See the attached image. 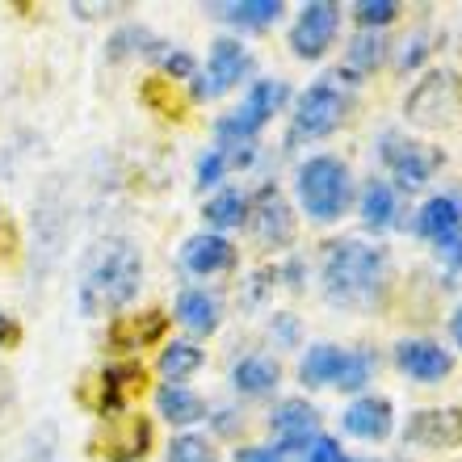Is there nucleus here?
I'll return each mask as SVG.
<instances>
[{
	"label": "nucleus",
	"instance_id": "f257e3e1",
	"mask_svg": "<svg viewBox=\"0 0 462 462\" xmlns=\"http://www.w3.org/2000/svg\"><path fill=\"white\" fill-rule=\"evenodd\" d=\"M139 286H143V256H139V248L126 240H110L93 256L85 278H80V294H76L80 316L88 319L118 316L122 307L139 294Z\"/></svg>",
	"mask_w": 462,
	"mask_h": 462
},
{
	"label": "nucleus",
	"instance_id": "f03ea898",
	"mask_svg": "<svg viewBox=\"0 0 462 462\" xmlns=\"http://www.w3.org/2000/svg\"><path fill=\"white\" fill-rule=\"evenodd\" d=\"M387 291V256L362 240H337L324 253V294L332 307H374Z\"/></svg>",
	"mask_w": 462,
	"mask_h": 462
},
{
	"label": "nucleus",
	"instance_id": "7ed1b4c3",
	"mask_svg": "<svg viewBox=\"0 0 462 462\" xmlns=\"http://www.w3.org/2000/svg\"><path fill=\"white\" fill-rule=\"evenodd\" d=\"M299 202L316 223H337L353 202V177L337 156H311L294 172Z\"/></svg>",
	"mask_w": 462,
	"mask_h": 462
},
{
	"label": "nucleus",
	"instance_id": "20e7f679",
	"mask_svg": "<svg viewBox=\"0 0 462 462\" xmlns=\"http://www.w3.org/2000/svg\"><path fill=\"white\" fill-rule=\"evenodd\" d=\"M286 97H291V88L282 85V80H256V85L248 88V97L240 101V110H231L227 118H219V126H215L219 143L223 147L253 143V134L282 110V101Z\"/></svg>",
	"mask_w": 462,
	"mask_h": 462
},
{
	"label": "nucleus",
	"instance_id": "39448f33",
	"mask_svg": "<svg viewBox=\"0 0 462 462\" xmlns=\"http://www.w3.org/2000/svg\"><path fill=\"white\" fill-rule=\"evenodd\" d=\"M403 114H408V122L425 126V131L450 126V122L462 114V80L454 72H429L425 80L408 93Z\"/></svg>",
	"mask_w": 462,
	"mask_h": 462
},
{
	"label": "nucleus",
	"instance_id": "423d86ee",
	"mask_svg": "<svg viewBox=\"0 0 462 462\" xmlns=\"http://www.w3.org/2000/svg\"><path fill=\"white\" fill-rule=\"evenodd\" d=\"M332 80H337V76H324V80H316V85L299 97L294 122H291V143H299V139H324V134H332L341 126L349 101H345V93L332 85Z\"/></svg>",
	"mask_w": 462,
	"mask_h": 462
},
{
	"label": "nucleus",
	"instance_id": "0eeeda50",
	"mask_svg": "<svg viewBox=\"0 0 462 462\" xmlns=\"http://www.w3.org/2000/svg\"><path fill=\"white\" fill-rule=\"evenodd\" d=\"M88 446L106 462H139L152 450V420L143 412H122L114 420H106V429Z\"/></svg>",
	"mask_w": 462,
	"mask_h": 462
},
{
	"label": "nucleus",
	"instance_id": "6e6552de",
	"mask_svg": "<svg viewBox=\"0 0 462 462\" xmlns=\"http://www.w3.org/2000/svg\"><path fill=\"white\" fill-rule=\"evenodd\" d=\"M337 25H341V9L332 0H311V5H303V13H299V22L291 30V51L299 60H319L332 47Z\"/></svg>",
	"mask_w": 462,
	"mask_h": 462
},
{
	"label": "nucleus",
	"instance_id": "1a4fd4ad",
	"mask_svg": "<svg viewBox=\"0 0 462 462\" xmlns=\"http://www.w3.org/2000/svg\"><path fill=\"white\" fill-rule=\"evenodd\" d=\"M143 391V365L139 362H122V365H106L93 383L85 387V400L97 408L101 416H122L126 400Z\"/></svg>",
	"mask_w": 462,
	"mask_h": 462
},
{
	"label": "nucleus",
	"instance_id": "9d476101",
	"mask_svg": "<svg viewBox=\"0 0 462 462\" xmlns=\"http://www.w3.org/2000/svg\"><path fill=\"white\" fill-rule=\"evenodd\" d=\"M269 433L278 454H299L319 438V412L307 400H282L269 416Z\"/></svg>",
	"mask_w": 462,
	"mask_h": 462
},
{
	"label": "nucleus",
	"instance_id": "9b49d317",
	"mask_svg": "<svg viewBox=\"0 0 462 462\" xmlns=\"http://www.w3.org/2000/svg\"><path fill=\"white\" fill-rule=\"evenodd\" d=\"M253 210V231L256 240L265 244V248H286L294 240V215H291V202L282 198L278 185H261L256 198L248 202Z\"/></svg>",
	"mask_w": 462,
	"mask_h": 462
},
{
	"label": "nucleus",
	"instance_id": "f8f14e48",
	"mask_svg": "<svg viewBox=\"0 0 462 462\" xmlns=\"http://www.w3.org/2000/svg\"><path fill=\"white\" fill-rule=\"evenodd\" d=\"M248 51L236 42V38H219L215 47H210V60H207V76H198L194 93L198 97H219L227 93L231 85H240V76L248 72Z\"/></svg>",
	"mask_w": 462,
	"mask_h": 462
},
{
	"label": "nucleus",
	"instance_id": "ddd939ff",
	"mask_svg": "<svg viewBox=\"0 0 462 462\" xmlns=\"http://www.w3.org/2000/svg\"><path fill=\"white\" fill-rule=\"evenodd\" d=\"M403 438L412 446H429V450H454L462 446V408H425L412 412Z\"/></svg>",
	"mask_w": 462,
	"mask_h": 462
},
{
	"label": "nucleus",
	"instance_id": "4468645a",
	"mask_svg": "<svg viewBox=\"0 0 462 462\" xmlns=\"http://www.w3.org/2000/svg\"><path fill=\"white\" fill-rule=\"evenodd\" d=\"M420 236L433 240L441 253H450L454 244H462V198L458 194H438L420 207V219H416Z\"/></svg>",
	"mask_w": 462,
	"mask_h": 462
},
{
	"label": "nucleus",
	"instance_id": "2eb2a0df",
	"mask_svg": "<svg viewBox=\"0 0 462 462\" xmlns=\"http://www.w3.org/2000/svg\"><path fill=\"white\" fill-rule=\"evenodd\" d=\"M383 160L391 164V172H395V181H400L403 189H420V185L429 181L433 164H438V156H429L420 143H408L400 134H387V139H383Z\"/></svg>",
	"mask_w": 462,
	"mask_h": 462
},
{
	"label": "nucleus",
	"instance_id": "dca6fc26",
	"mask_svg": "<svg viewBox=\"0 0 462 462\" xmlns=\"http://www.w3.org/2000/svg\"><path fill=\"white\" fill-rule=\"evenodd\" d=\"M181 265L198 278H210V273H223V269L236 265V244L215 236V231H202V236H189L181 248Z\"/></svg>",
	"mask_w": 462,
	"mask_h": 462
},
{
	"label": "nucleus",
	"instance_id": "f3484780",
	"mask_svg": "<svg viewBox=\"0 0 462 462\" xmlns=\"http://www.w3.org/2000/svg\"><path fill=\"white\" fill-rule=\"evenodd\" d=\"M169 332V316L152 307V311H139V316H118L110 324V345L122 353H134V349H147L156 345L160 337Z\"/></svg>",
	"mask_w": 462,
	"mask_h": 462
},
{
	"label": "nucleus",
	"instance_id": "a211bd4d",
	"mask_svg": "<svg viewBox=\"0 0 462 462\" xmlns=\"http://www.w3.org/2000/svg\"><path fill=\"white\" fill-rule=\"evenodd\" d=\"M395 362H400V370L408 378H416V383H441L454 365L450 353L433 341H403L400 349H395Z\"/></svg>",
	"mask_w": 462,
	"mask_h": 462
},
{
	"label": "nucleus",
	"instance_id": "6ab92c4d",
	"mask_svg": "<svg viewBox=\"0 0 462 462\" xmlns=\"http://www.w3.org/2000/svg\"><path fill=\"white\" fill-rule=\"evenodd\" d=\"M345 429H349L353 438H362V441H383L391 429H395L391 400H383V395H362L357 403L345 408Z\"/></svg>",
	"mask_w": 462,
	"mask_h": 462
},
{
	"label": "nucleus",
	"instance_id": "aec40b11",
	"mask_svg": "<svg viewBox=\"0 0 462 462\" xmlns=\"http://www.w3.org/2000/svg\"><path fill=\"white\" fill-rule=\"evenodd\" d=\"M215 17L219 22H231L240 25V30H265V25H273L282 17V0H231V5H215Z\"/></svg>",
	"mask_w": 462,
	"mask_h": 462
},
{
	"label": "nucleus",
	"instance_id": "412c9836",
	"mask_svg": "<svg viewBox=\"0 0 462 462\" xmlns=\"http://www.w3.org/2000/svg\"><path fill=\"white\" fill-rule=\"evenodd\" d=\"M177 319H181L189 332L207 337V332L219 328V299L207 291H185L181 299H177Z\"/></svg>",
	"mask_w": 462,
	"mask_h": 462
},
{
	"label": "nucleus",
	"instance_id": "4be33fe9",
	"mask_svg": "<svg viewBox=\"0 0 462 462\" xmlns=\"http://www.w3.org/2000/svg\"><path fill=\"white\" fill-rule=\"evenodd\" d=\"M282 378V365L273 357H244L236 370H231V383L240 395H269V391L278 387Z\"/></svg>",
	"mask_w": 462,
	"mask_h": 462
},
{
	"label": "nucleus",
	"instance_id": "5701e85b",
	"mask_svg": "<svg viewBox=\"0 0 462 462\" xmlns=\"http://www.w3.org/2000/svg\"><path fill=\"white\" fill-rule=\"evenodd\" d=\"M341 362H345V349L337 345H311L299 365V378H303L307 387H332L337 374H341Z\"/></svg>",
	"mask_w": 462,
	"mask_h": 462
},
{
	"label": "nucleus",
	"instance_id": "b1692460",
	"mask_svg": "<svg viewBox=\"0 0 462 462\" xmlns=\"http://www.w3.org/2000/svg\"><path fill=\"white\" fill-rule=\"evenodd\" d=\"M156 408H160V416H164L169 425H194V420H202V416H207V403L198 400L194 391L172 387V383L156 391Z\"/></svg>",
	"mask_w": 462,
	"mask_h": 462
},
{
	"label": "nucleus",
	"instance_id": "393cba45",
	"mask_svg": "<svg viewBox=\"0 0 462 462\" xmlns=\"http://www.w3.org/2000/svg\"><path fill=\"white\" fill-rule=\"evenodd\" d=\"M139 101H143L152 114H160V118H185V101H181V93L172 88L169 76H147L143 85H139Z\"/></svg>",
	"mask_w": 462,
	"mask_h": 462
},
{
	"label": "nucleus",
	"instance_id": "a878e982",
	"mask_svg": "<svg viewBox=\"0 0 462 462\" xmlns=\"http://www.w3.org/2000/svg\"><path fill=\"white\" fill-rule=\"evenodd\" d=\"M202 365V349H198L194 341H172V345H164L160 349V362H156V370L164 378H169L172 387L181 383V378H189Z\"/></svg>",
	"mask_w": 462,
	"mask_h": 462
},
{
	"label": "nucleus",
	"instance_id": "bb28decb",
	"mask_svg": "<svg viewBox=\"0 0 462 462\" xmlns=\"http://www.w3.org/2000/svg\"><path fill=\"white\" fill-rule=\"evenodd\" d=\"M362 223L370 231H387L395 223V194H391V185L370 181L362 189Z\"/></svg>",
	"mask_w": 462,
	"mask_h": 462
},
{
	"label": "nucleus",
	"instance_id": "cd10ccee",
	"mask_svg": "<svg viewBox=\"0 0 462 462\" xmlns=\"http://www.w3.org/2000/svg\"><path fill=\"white\" fill-rule=\"evenodd\" d=\"M244 219H248V198H244L240 189H223V194H215L207 202V223L210 227L227 231V227H240Z\"/></svg>",
	"mask_w": 462,
	"mask_h": 462
},
{
	"label": "nucleus",
	"instance_id": "c85d7f7f",
	"mask_svg": "<svg viewBox=\"0 0 462 462\" xmlns=\"http://www.w3.org/2000/svg\"><path fill=\"white\" fill-rule=\"evenodd\" d=\"M169 462H219V454L210 450L207 438L181 433V438H172V446H169Z\"/></svg>",
	"mask_w": 462,
	"mask_h": 462
},
{
	"label": "nucleus",
	"instance_id": "c756f323",
	"mask_svg": "<svg viewBox=\"0 0 462 462\" xmlns=\"http://www.w3.org/2000/svg\"><path fill=\"white\" fill-rule=\"evenodd\" d=\"M383 51H387V42H383L378 34L353 38V42H349V68H353V72H370V68H378Z\"/></svg>",
	"mask_w": 462,
	"mask_h": 462
},
{
	"label": "nucleus",
	"instance_id": "7c9ffc66",
	"mask_svg": "<svg viewBox=\"0 0 462 462\" xmlns=\"http://www.w3.org/2000/svg\"><path fill=\"white\" fill-rule=\"evenodd\" d=\"M370 383V357L365 353H345V362H341V374H337V383L332 387H341V391H357Z\"/></svg>",
	"mask_w": 462,
	"mask_h": 462
},
{
	"label": "nucleus",
	"instance_id": "2f4dec72",
	"mask_svg": "<svg viewBox=\"0 0 462 462\" xmlns=\"http://www.w3.org/2000/svg\"><path fill=\"white\" fill-rule=\"evenodd\" d=\"M353 13H357V22H362L365 30H378V25H391L400 17V5H395V0H362Z\"/></svg>",
	"mask_w": 462,
	"mask_h": 462
},
{
	"label": "nucleus",
	"instance_id": "473e14b6",
	"mask_svg": "<svg viewBox=\"0 0 462 462\" xmlns=\"http://www.w3.org/2000/svg\"><path fill=\"white\" fill-rule=\"evenodd\" d=\"M147 55H156V60L164 63V72L177 76V80H185V76H194V60H189L185 51H169L164 42H152V47H147Z\"/></svg>",
	"mask_w": 462,
	"mask_h": 462
},
{
	"label": "nucleus",
	"instance_id": "72a5a7b5",
	"mask_svg": "<svg viewBox=\"0 0 462 462\" xmlns=\"http://www.w3.org/2000/svg\"><path fill=\"white\" fill-rule=\"evenodd\" d=\"M223 172H227V156H223L219 147H215V152H207V156L198 160V189H210V185H219Z\"/></svg>",
	"mask_w": 462,
	"mask_h": 462
},
{
	"label": "nucleus",
	"instance_id": "f704fd0d",
	"mask_svg": "<svg viewBox=\"0 0 462 462\" xmlns=\"http://www.w3.org/2000/svg\"><path fill=\"white\" fill-rule=\"evenodd\" d=\"M303 454H307V462H345L341 446H337L332 438H324V433H319V438L311 441V446H307Z\"/></svg>",
	"mask_w": 462,
	"mask_h": 462
},
{
	"label": "nucleus",
	"instance_id": "c9c22d12",
	"mask_svg": "<svg viewBox=\"0 0 462 462\" xmlns=\"http://www.w3.org/2000/svg\"><path fill=\"white\" fill-rule=\"evenodd\" d=\"M131 42H147V30H139V25H131V30H122V34L110 38V55L114 60H122V55H131Z\"/></svg>",
	"mask_w": 462,
	"mask_h": 462
},
{
	"label": "nucleus",
	"instance_id": "e433bc0d",
	"mask_svg": "<svg viewBox=\"0 0 462 462\" xmlns=\"http://www.w3.org/2000/svg\"><path fill=\"white\" fill-rule=\"evenodd\" d=\"M22 462H60V454H55V433H42V441H34L30 450H25V458Z\"/></svg>",
	"mask_w": 462,
	"mask_h": 462
},
{
	"label": "nucleus",
	"instance_id": "4c0bfd02",
	"mask_svg": "<svg viewBox=\"0 0 462 462\" xmlns=\"http://www.w3.org/2000/svg\"><path fill=\"white\" fill-rule=\"evenodd\" d=\"M236 462H282V454L273 446H244L236 450Z\"/></svg>",
	"mask_w": 462,
	"mask_h": 462
},
{
	"label": "nucleus",
	"instance_id": "58836bf2",
	"mask_svg": "<svg viewBox=\"0 0 462 462\" xmlns=\"http://www.w3.org/2000/svg\"><path fill=\"white\" fill-rule=\"evenodd\" d=\"M17 341H22V328H17V319L0 311V349H13Z\"/></svg>",
	"mask_w": 462,
	"mask_h": 462
},
{
	"label": "nucleus",
	"instance_id": "ea45409f",
	"mask_svg": "<svg viewBox=\"0 0 462 462\" xmlns=\"http://www.w3.org/2000/svg\"><path fill=\"white\" fill-rule=\"evenodd\" d=\"M9 403H13V378L5 374V370H0V412H5Z\"/></svg>",
	"mask_w": 462,
	"mask_h": 462
},
{
	"label": "nucleus",
	"instance_id": "a19ab883",
	"mask_svg": "<svg viewBox=\"0 0 462 462\" xmlns=\"http://www.w3.org/2000/svg\"><path fill=\"white\" fill-rule=\"evenodd\" d=\"M454 341L462 345V311H458V316H454Z\"/></svg>",
	"mask_w": 462,
	"mask_h": 462
},
{
	"label": "nucleus",
	"instance_id": "79ce46f5",
	"mask_svg": "<svg viewBox=\"0 0 462 462\" xmlns=\"http://www.w3.org/2000/svg\"><path fill=\"white\" fill-rule=\"evenodd\" d=\"M345 462H349V458H345Z\"/></svg>",
	"mask_w": 462,
	"mask_h": 462
}]
</instances>
